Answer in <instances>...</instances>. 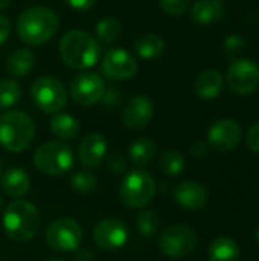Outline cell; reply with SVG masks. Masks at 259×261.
<instances>
[{
    "mask_svg": "<svg viewBox=\"0 0 259 261\" xmlns=\"http://www.w3.org/2000/svg\"><path fill=\"white\" fill-rule=\"evenodd\" d=\"M58 28V15L46 6L27 8L17 20V35L27 46L44 44L56 34Z\"/></svg>",
    "mask_w": 259,
    "mask_h": 261,
    "instance_id": "cell-1",
    "label": "cell"
},
{
    "mask_svg": "<svg viewBox=\"0 0 259 261\" xmlns=\"http://www.w3.org/2000/svg\"><path fill=\"white\" fill-rule=\"evenodd\" d=\"M58 52L61 60L69 67L85 70L98 63L101 47L96 38L84 31L73 29L61 37L58 43Z\"/></svg>",
    "mask_w": 259,
    "mask_h": 261,
    "instance_id": "cell-2",
    "label": "cell"
},
{
    "mask_svg": "<svg viewBox=\"0 0 259 261\" xmlns=\"http://www.w3.org/2000/svg\"><path fill=\"white\" fill-rule=\"evenodd\" d=\"M40 213L38 210L26 200L11 202L2 217L3 229L6 236L14 242H29L40 231Z\"/></svg>",
    "mask_w": 259,
    "mask_h": 261,
    "instance_id": "cell-3",
    "label": "cell"
},
{
    "mask_svg": "<svg viewBox=\"0 0 259 261\" xmlns=\"http://www.w3.org/2000/svg\"><path fill=\"white\" fill-rule=\"evenodd\" d=\"M35 138V124L32 118L21 112L12 110L0 116V145L11 153H21L31 147Z\"/></svg>",
    "mask_w": 259,
    "mask_h": 261,
    "instance_id": "cell-4",
    "label": "cell"
},
{
    "mask_svg": "<svg viewBox=\"0 0 259 261\" xmlns=\"http://www.w3.org/2000/svg\"><path fill=\"white\" fill-rule=\"evenodd\" d=\"M34 165L47 176L67 173L73 165V150L63 141H50L40 145L34 154Z\"/></svg>",
    "mask_w": 259,
    "mask_h": 261,
    "instance_id": "cell-5",
    "label": "cell"
},
{
    "mask_svg": "<svg viewBox=\"0 0 259 261\" xmlns=\"http://www.w3.org/2000/svg\"><path fill=\"white\" fill-rule=\"evenodd\" d=\"M121 200L128 208L147 206L156 194V182L143 170L130 171L121 184Z\"/></svg>",
    "mask_w": 259,
    "mask_h": 261,
    "instance_id": "cell-6",
    "label": "cell"
},
{
    "mask_svg": "<svg viewBox=\"0 0 259 261\" xmlns=\"http://www.w3.org/2000/svg\"><path fill=\"white\" fill-rule=\"evenodd\" d=\"M34 104L44 113H60L67 102V92L63 83L53 76H41L31 86Z\"/></svg>",
    "mask_w": 259,
    "mask_h": 261,
    "instance_id": "cell-7",
    "label": "cell"
},
{
    "mask_svg": "<svg viewBox=\"0 0 259 261\" xmlns=\"http://www.w3.org/2000/svg\"><path fill=\"white\" fill-rule=\"evenodd\" d=\"M160 251L169 258H183L194 252L198 243L195 231L186 225H172L159 237Z\"/></svg>",
    "mask_w": 259,
    "mask_h": 261,
    "instance_id": "cell-8",
    "label": "cell"
},
{
    "mask_svg": "<svg viewBox=\"0 0 259 261\" xmlns=\"http://www.w3.org/2000/svg\"><path fill=\"white\" fill-rule=\"evenodd\" d=\"M82 242V229L72 219H56L46 229V243L56 252H73Z\"/></svg>",
    "mask_w": 259,
    "mask_h": 261,
    "instance_id": "cell-9",
    "label": "cell"
},
{
    "mask_svg": "<svg viewBox=\"0 0 259 261\" xmlns=\"http://www.w3.org/2000/svg\"><path fill=\"white\" fill-rule=\"evenodd\" d=\"M226 80L229 89L235 95H250L259 87V66L255 61L244 57L231 61Z\"/></svg>",
    "mask_w": 259,
    "mask_h": 261,
    "instance_id": "cell-10",
    "label": "cell"
},
{
    "mask_svg": "<svg viewBox=\"0 0 259 261\" xmlns=\"http://www.w3.org/2000/svg\"><path fill=\"white\" fill-rule=\"evenodd\" d=\"M104 92L105 83L95 72H81L72 80L70 84L72 99L82 107H90L99 102L104 96Z\"/></svg>",
    "mask_w": 259,
    "mask_h": 261,
    "instance_id": "cell-11",
    "label": "cell"
},
{
    "mask_svg": "<svg viewBox=\"0 0 259 261\" xmlns=\"http://www.w3.org/2000/svg\"><path fill=\"white\" fill-rule=\"evenodd\" d=\"M101 69L102 73L110 80L114 81L130 80L137 72V61L128 50L121 47H113L104 55Z\"/></svg>",
    "mask_w": 259,
    "mask_h": 261,
    "instance_id": "cell-12",
    "label": "cell"
},
{
    "mask_svg": "<svg viewBox=\"0 0 259 261\" xmlns=\"http://www.w3.org/2000/svg\"><path fill=\"white\" fill-rule=\"evenodd\" d=\"M93 240L102 251H118L128 240V228L119 219H104L95 226Z\"/></svg>",
    "mask_w": 259,
    "mask_h": 261,
    "instance_id": "cell-13",
    "label": "cell"
},
{
    "mask_svg": "<svg viewBox=\"0 0 259 261\" xmlns=\"http://www.w3.org/2000/svg\"><path fill=\"white\" fill-rule=\"evenodd\" d=\"M241 141V127L235 119L224 118L217 121L208 132V144L217 151L234 150Z\"/></svg>",
    "mask_w": 259,
    "mask_h": 261,
    "instance_id": "cell-14",
    "label": "cell"
},
{
    "mask_svg": "<svg viewBox=\"0 0 259 261\" xmlns=\"http://www.w3.org/2000/svg\"><path fill=\"white\" fill-rule=\"evenodd\" d=\"M154 116V104L150 98L140 95L131 98L122 112V122L131 130L145 128Z\"/></svg>",
    "mask_w": 259,
    "mask_h": 261,
    "instance_id": "cell-15",
    "label": "cell"
},
{
    "mask_svg": "<svg viewBox=\"0 0 259 261\" xmlns=\"http://www.w3.org/2000/svg\"><path fill=\"white\" fill-rule=\"evenodd\" d=\"M107 141L99 133H90L87 135L78 148V158L79 162L85 168H96L102 164L105 154H107Z\"/></svg>",
    "mask_w": 259,
    "mask_h": 261,
    "instance_id": "cell-16",
    "label": "cell"
},
{
    "mask_svg": "<svg viewBox=\"0 0 259 261\" xmlns=\"http://www.w3.org/2000/svg\"><path fill=\"white\" fill-rule=\"evenodd\" d=\"M174 199L183 208L200 210L208 203V190L198 182L185 180L176 187Z\"/></svg>",
    "mask_w": 259,
    "mask_h": 261,
    "instance_id": "cell-17",
    "label": "cell"
},
{
    "mask_svg": "<svg viewBox=\"0 0 259 261\" xmlns=\"http://www.w3.org/2000/svg\"><path fill=\"white\" fill-rule=\"evenodd\" d=\"M226 12L221 0H197L191 9V20L198 26H208L223 18Z\"/></svg>",
    "mask_w": 259,
    "mask_h": 261,
    "instance_id": "cell-18",
    "label": "cell"
},
{
    "mask_svg": "<svg viewBox=\"0 0 259 261\" xmlns=\"http://www.w3.org/2000/svg\"><path fill=\"white\" fill-rule=\"evenodd\" d=\"M224 87V78L217 69H208L202 72L195 80V92L202 99H215L220 96Z\"/></svg>",
    "mask_w": 259,
    "mask_h": 261,
    "instance_id": "cell-19",
    "label": "cell"
},
{
    "mask_svg": "<svg viewBox=\"0 0 259 261\" xmlns=\"http://www.w3.org/2000/svg\"><path fill=\"white\" fill-rule=\"evenodd\" d=\"M0 182H2V190L5 191V194L14 199L23 197L24 194H27L31 188L29 174L21 168H9L8 171L3 173Z\"/></svg>",
    "mask_w": 259,
    "mask_h": 261,
    "instance_id": "cell-20",
    "label": "cell"
},
{
    "mask_svg": "<svg viewBox=\"0 0 259 261\" xmlns=\"http://www.w3.org/2000/svg\"><path fill=\"white\" fill-rule=\"evenodd\" d=\"M133 49L137 54L139 58L142 60H156L157 57L162 55L165 49V41L160 35L157 34H142L133 41Z\"/></svg>",
    "mask_w": 259,
    "mask_h": 261,
    "instance_id": "cell-21",
    "label": "cell"
},
{
    "mask_svg": "<svg viewBox=\"0 0 259 261\" xmlns=\"http://www.w3.org/2000/svg\"><path fill=\"white\" fill-rule=\"evenodd\" d=\"M35 66V55L32 50L21 47L9 54L6 58V70L12 76H26L32 72Z\"/></svg>",
    "mask_w": 259,
    "mask_h": 261,
    "instance_id": "cell-22",
    "label": "cell"
},
{
    "mask_svg": "<svg viewBox=\"0 0 259 261\" xmlns=\"http://www.w3.org/2000/svg\"><path fill=\"white\" fill-rule=\"evenodd\" d=\"M209 261H240V246L231 237L221 236L209 246Z\"/></svg>",
    "mask_w": 259,
    "mask_h": 261,
    "instance_id": "cell-23",
    "label": "cell"
},
{
    "mask_svg": "<svg viewBox=\"0 0 259 261\" xmlns=\"http://www.w3.org/2000/svg\"><path fill=\"white\" fill-rule=\"evenodd\" d=\"M50 132L60 141H72L76 138L79 132L78 121L69 113H55L50 119Z\"/></svg>",
    "mask_w": 259,
    "mask_h": 261,
    "instance_id": "cell-24",
    "label": "cell"
},
{
    "mask_svg": "<svg viewBox=\"0 0 259 261\" xmlns=\"http://www.w3.org/2000/svg\"><path fill=\"white\" fill-rule=\"evenodd\" d=\"M156 153H157V147L153 139L139 138L131 144L128 156L134 165L143 167V165H148L156 158Z\"/></svg>",
    "mask_w": 259,
    "mask_h": 261,
    "instance_id": "cell-25",
    "label": "cell"
},
{
    "mask_svg": "<svg viewBox=\"0 0 259 261\" xmlns=\"http://www.w3.org/2000/svg\"><path fill=\"white\" fill-rule=\"evenodd\" d=\"M121 32H122V24L114 17H105V18L99 20L95 28L96 38L107 44L116 41L121 37Z\"/></svg>",
    "mask_w": 259,
    "mask_h": 261,
    "instance_id": "cell-26",
    "label": "cell"
},
{
    "mask_svg": "<svg viewBox=\"0 0 259 261\" xmlns=\"http://www.w3.org/2000/svg\"><path fill=\"white\" fill-rule=\"evenodd\" d=\"M159 167L166 176H179L185 170V158L177 150H168L160 156Z\"/></svg>",
    "mask_w": 259,
    "mask_h": 261,
    "instance_id": "cell-27",
    "label": "cell"
},
{
    "mask_svg": "<svg viewBox=\"0 0 259 261\" xmlns=\"http://www.w3.org/2000/svg\"><path fill=\"white\" fill-rule=\"evenodd\" d=\"M21 98V87L15 80L0 81V109H11Z\"/></svg>",
    "mask_w": 259,
    "mask_h": 261,
    "instance_id": "cell-28",
    "label": "cell"
},
{
    "mask_svg": "<svg viewBox=\"0 0 259 261\" xmlns=\"http://www.w3.org/2000/svg\"><path fill=\"white\" fill-rule=\"evenodd\" d=\"M159 217L151 210H143L136 216V228L143 237H154L159 231Z\"/></svg>",
    "mask_w": 259,
    "mask_h": 261,
    "instance_id": "cell-29",
    "label": "cell"
},
{
    "mask_svg": "<svg viewBox=\"0 0 259 261\" xmlns=\"http://www.w3.org/2000/svg\"><path fill=\"white\" fill-rule=\"evenodd\" d=\"M70 185L75 191L87 194V193H93L96 190L98 180H96L95 174H92L89 171H76L70 177Z\"/></svg>",
    "mask_w": 259,
    "mask_h": 261,
    "instance_id": "cell-30",
    "label": "cell"
},
{
    "mask_svg": "<svg viewBox=\"0 0 259 261\" xmlns=\"http://www.w3.org/2000/svg\"><path fill=\"white\" fill-rule=\"evenodd\" d=\"M246 49H247V41H246V38L243 35L231 34L224 40V52H226V55H227V58L231 61L243 58Z\"/></svg>",
    "mask_w": 259,
    "mask_h": 261,
    "instance_id": "cell-31",
    "label": "cell"
},
{
    "mask_svg": "<svg viewBox=\"0 0 259 261\" xmlns=\"http://www.w3.org/2000/svg\"><path fill=\"white\" fill-rule=\"evenodd\" d=\"M159 5L169 15H182L189 6V0H159Z\"/></svg>",
    "mask_w": 259,
    "mask_h": 261,
    "instance_id": "cell-32",
    "label": "cell"
},
{
    "mask_svg": "<svg viewBox=\"0 0 259 261\" xmlns=\"http://www.w3.org/2000/svg\"><path fill=\"white\" fill-rule=\"evenodd\" d=\"M107 168L116 176H121L127 171V159L122 154H113L107 161Z\"/></svg>",
    "mask_w": 259,
    "mask_h": 261,
    "instance_id": "cell-33",
    "label": "cell"
},
{
    "mask_svg": "<svg viewBox=\"0 0 259 261\" xmlns=\"http://www.w3.org/2000/svg\"><path fill=\"white\" fill-rule=\"evenodd\" d=\"M101 101H102L104 107H107V109H116L121 104V93L118 92V89L105 90Z\"/></svg>",
    "mask_w": 259,
    "mask_h": 261,
    "instance_id": "cell-34",
    "label": "cell"
},
{
    "mask_svg": "<svg viewBox=\"0 0 259 261\" xmlns=\"http://www.w3.org/2000/svg\"><path fill=\"white\" fill-rule=\"evenodd\" d=\"M246 142H247L249 148H250L253 153L259 154V122L253 124V125L249 128L247 136H246Z\"/></svg>",
    "mask_w": 259,
    "mask_h": 261,
    "instance_id": "cell-35",
    "label": "cell"
},
{
    "mask_svg": "<svg viewBox=\"0 0 259 261\" xmlns=\"http://www.w3.org/2000/svg\"><path fill=\"white\" fill-rule=\"evenodd\" d=\"M67 5L75 9V11H79V12H84V11H89L90 8H93V5L96 3V0H66Z\"/></svg>",
    "mask_w": 259,
    "mask_h": 261,
    "instance_id": "cell-36",
    "label": "cell"
},
{
    "mask_svg": "<svg viewBox=\"0 0 259 261\" xmlns=\"http://www.w3.org/2000/svg\"><path fill=\"white\" fill-rule=\"evenodd\" d=\"M11 29H12L11 21L5 15H0V44H3L9 38Z\"/></svg>",
    "mask_w": 259,
    "mask_h": 261,
    "instance_id": "cell-37",
    "label": "cell"
},
{
    "mask_svg": "<svg viewBox=\"0 0 259 261\" xmlns=\"http://www.w3.org/2000/svg\"><path fill=\"white\" fill-rule=\"evenodd\" d=\"M208 151H209V144L203 142V141H197L191 147V154L195 156V158H203V156L208 154Z\"/></svg>",
    "mask_w": 259,
    "mask_h": 261,
    "instance_id": "cell-38",
    "label": "cell"
},
{
    "mask_svg": "<svg viewBox=\"0 0 259 261\" xmlns=\"http://www.w3.org/2000/svg\"><path fill=\"white\" fill-rule=\"evenodd\" d=\"M76 261H95V255L92 251L85 249V251H81L76 257Z\"/></svg>",
    "mask_w": 259,
    "mask_h": 261,
    "instance_id": "cell-39",
    "label": "cell"
},
{
    "mask_svg": "<svg viewBox=\"0 0 259 261\" xmlns=\"http://www.w3.org/2000/svg\"><path fill=\"white\" fill-rule=\"evenodd\" d=\"M9 2H11V0H0V11H2V9H5V8L9 5Z\"/></svg>",
    "mask_w": 259,
    "mask_h": 261,
    "instance_id": "cell-40",
    "label": "cell"
},
{
    "mask_svg": "<svg viewBox=\"0 0 259 261\" xmlns=\"http://www.w3.org/2000/svg\"><path fill=\"white\" fill-rule=\"evenodd\" d=\"M2 176H3V162L0 159V179H2Z\"/></svg>",
    "mask_w": 259,
    "mask_h": 261,
    "instance_id": "cell-41",
    "label": "cell"
},
{
    "mask_svg": "<svg viewBox=\"0 0 259 261\" xmlns=\"http://www.w3.org/2000/svg\"><path fill=\"white\" fill-rule=\"evenodd\" d=\"M47 261H64V260H61V258H50V260H47Z\"/></svg>",
    "mask_w": 259,
    "mask_h": 261,
    "instance_id": "cell-42",
    "label": "cell"
},
{
    "mask_svg": "<svg viewBox=\"0 0 259 261\" xmlns=\"http://www.w3.org/2000/svg\"><path fill=\"white\" fill-rule=\"evenodd\" d=\"M256 242H258V245H259V229H258V232H256Z\"/></svg>",
    "mask_w": 259,
    "mask_h": 261,
    "instance_id": "cell-43",
    "label": "cell"
},
{
    "mask_svg": "<svg viewBox=\"0 0 259 261\" xmlns=\"http://www.w3.org/2000/svg\"><path fill=\"white\" fill-rule=\"evenodd\" d=\"M2 205H3V199H2V196H0V208H2Z\"/></svg>",
    "mask_w": 259,
    "mask_h": 261,
    "instance_id": "cell-44",
    "label": "cell"
}]
</instances>
